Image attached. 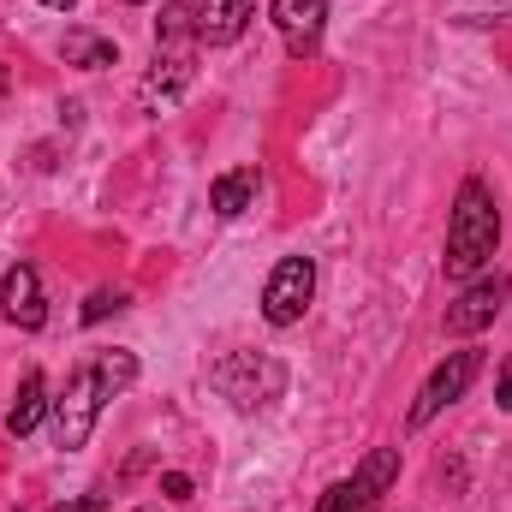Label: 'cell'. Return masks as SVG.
<instances>
[{
    "instance_id": "cell-1",
    "label": "cell",
    "mask_w": 512,
    "mask_h": 512,
    "mask_svg": "<svg viewBox=\"0 0 512 512\" xmlns=\"http://www.w3.org/2000/svg\"><path fill=\"white\" fill-rule=\"evenodd\" d=\"M131 382H137V358H131V352H96L90 364H78V370L66 376V393L54 399V441H60L66 453L90 447L102 405L120 399Z\"/></svg>"
},
{
    "instance_id": "cell-2",
    "label": "cell",
    "mask_w": 512,
    "mask_h": 512,
    "mask_svg": "<svg viewBox=\"0 0 512 512\" xmlns=\"http://www.w3.org/2000/svg\"><path fill=\"white\" fill-rule=\"evenodd\" d=\"M495 251H501V203L483 179H465L459 197H453V215H447L441 268H447V280H471L495 262Z\"/></svg>"
},
{
    "instance_id": "cell-3",
    "label": "cell",
    "mask_w": 512,
    "mask_h": 512,
    "mask_svg": "<svg viewBox=\"0 0 512 512\" xmlns=\"http://www.w3.org/2000/svg\"><path fill=\"white\" fill-rule=\"evenodd\" d=\"M197 30H191V0H161L155 18V66L143 78V108H173L191 78H197Z\"/></svg>"
},
{
    "instance_id": "cell-4",
    "label": "cell",
    "mask_w": 512,
    "mask_h": 512,
    "mask_svg": "<svg viewBox=\"0 0 512 512\" xmlns=\"http://www.w3.org/2000/svg\"><path fill=\"white\" fill-rule=\"evenodd\" d=\"M209 382H215L221 399H233L239 411H262V405H274L286 393V364L268 358V352H227L209 370Z\"/></svg>"
},
{
    "instance_id": "cell-5",
    "label": "cell",
    "mask_w": 512,
    "mask_h": 512,
    "mask_svg": "<svg viewBox=\"0 0 512 512\" xmlns=\"http://www.w3.org/2000/svg\"><path fill=\"white\" fill-rule=\"evenodd\" d=\"M316 298V262L310 256H280L262 286V322L268 328H298Z\"/></svg>"
},
{
    "instance_id": "cell-6",
    "label": "cell",
    "mask_w": 512,
    "mask_h": 512,
    "mask_svg": "<svg viewBox=\"0 0 512 512\" xmlns=\"http://www.w3.org/2000/svg\"><path fill=\"white\" fill-rule=\"evenodd\" d=\"M477 370H483V352L477 346H459V352H447L435 370H429V382L417 387V399H411V429H423V423H435L447 405H459L465 399V387L477 382Z\"/></svg>"
},
{
    "instance_id": "cell-7",
    "label": "cell",
    "mask_w": 512,
    "mask_h": 512,
    "mask_svg": "<svg viewBox=\"0 0 512 512\" xmlns=\"http://www.w3.org/2000/svg\"><path fill=\"white\" fill-rule=\"evenodd\" d=\"M393 477H399V447H376L346 483H334L316 512H382V495L393 489Z\"/></svg>"
},
{
    "instance_id": "cell-8",
    "label": "cell",
    "mask_w": 512,
    "mask_h": 512,
    "mask_svg": "<svg viewBox=\"0 0 512 512\" xmlns=\"http://www.w3.org/2000/svg\"><path fill=\"white\" fill-rule=\"evenodd\" d=\"M507 298H512V280L507 274H483V280H471L453 304H447V334L453 340H471V334H483V328H495V316L507 310Z\"/></svg>"
},
{
    "instance_id": "cell-9",
    "label": "cell",
    "mask_w": 512,
    "mask_h": 512,
    "mask_svg": "<svg viewBox=\"0 0 512 512\" xmlns=\"http://www.w3.org/2000/svg\"><path fill=\"white\" fill-rule=\"evenodd\" d=\"M0 310H6V322H12V328H24V334H36V328L48 322L42 274H36L30 262H12V268L0 274Z\"/></svg>"
},
{
    "instance_id": "cell-10",
    "label": "cell",
    "mask_w": 512,
    "mask_h": 512,
    "mask_svg": "<svg viewBox=\"0 0 512 512\" xmlns=\"http://www.w3.org/2000/svg\"><path fill=\"white\" fill-rule=\"evenodd\" d=\"M274 30H280V42H286V54L292 60H304V54H316L322 48V30H328V0H274Z\"/></svg>"
},
{
    "instance_id": "cell-11",
    "label": "cell",
    "mask_w": 512,
    "mask_h": 512,
    "mask_svg": "<svg viewBox=\"0 0 512 512\" xmlns=\"http://www.w3.org/2000/svg\"><path fill=\"white\" fill-rule=\"evenodd\" d=\"M256 0H191V30L203 48H227L251 30Z\"/></svg>"
},
{
    "instance_id": "cell-12",
    "label": "cell",
    "mask_w": 512,
    "mask_h": 512,
    "mask_svg": "<svg viewBox=\"0 0 512 512\" xmlns=\"http://www.w3.org/2000/svg\"><path fill=\"white\" fill-rule=\"evenodd\" d=\"M54 411V399H48V382H42V370H24V382H18V393H12V405H6V435H30L42 417Z\"/></svg>"
},
{
    "instance_id": "cell-13",
    "label": "cell",
    "mask_w": 512,
    "mask_h": 512,
    "mask_svg": "<svg viewBox=\"0 0 512 512\" xmlns=\"http://www.w3.org/2000/svg\"><path fill=\"white\" fill-rule=\"evenodd\" d=\"M251 203H256V167H233V173H221V179L209 185V209H215L221 221H239Z\"/></svg>"
},
{
    "instance_id": "cell-14",
    "label": "cell",
    "mask_w": 512,
    "mask_h": 512,
    "mask_svg": "<svg viewBox=\"0 0 512 512\" xmlns=\"http://www.w3.org/2000/svg\"><path fill=\"white\" fill-rule=\"evenodd\" d=\"M60 54H66V66H84V72H102V66H114V60H120L114 36H96V30H66Z\"/></svg>"
},
{
    "instance_id": "cell-15",
    "label": "cell",
    "mask_w": 512,
    "mask_h": 512,
    "mask_svg": "<svg viewBox=\"0 0 512 512\" xmlns=\"http://www.w3.org/2000/svg\"><path fill=\"white\" fill-rule=\"evenodd\" d=\"M126 304H131V292H126V286H96V292H90V304H84V322H102V316H120Z\"/></svg>"
},
{
    "instance_id": "cell-16",
    "label": "cell",
    "mask_w": 512,
    "mask_h": 512,
    "mask_svg": "<svg viewBox=\"0 0 512 512\" xmlns=\"http://www.w3.org/2000/svg\"><path fill=\"white\" fill-rule=\"evenodd\" d=\"M161 495H167V501H191V495H197V483H191L185 471H161Z\"/></svg>"
},
{
    "instance_id": "cell-17",
    "label": "cell",
    "mask_w": 512,
    "mask_h": 512,
    "mask_svg": "<svg viewBox=\"0 0 512 512\" xmlns=\"http://www.w3.org/2000/svg\"><path fill=\"white\" fill-rule=\"evenodd\" d=\"M495 405L512 411V364H501V376H495Z\"/></svg>"
},
{
    "instance_id": "cell-18",
    "label": "cell",
    "mask_w": 512,
    "mask_h": 512,
    "mask_svg": "<svg viewBox=\"0 0 512 512\" xmlns=\"http://www.w3.org/2000/svg\"><path fill=\"white\" fill-rule=\"evenodd\" d=\"M54 512H114L108 501H60Z\"/></svg>"
},
{
    "instance_id": "cell-19",
    "label": "cell",
    "mask_w": 512,
    "mask_h": 512,
    "mask_svg": "<svg viewBox=\"0 0 512 512\" xmlns=\"http://www.w3.org/2000/svg\"><path fill=\"white\" fill-rule=\"evenodd\" d=\"M42 6H54V12H72V6H78V0H42Z\"/></svg>"
},
{
    "instance_id": "cell-20",
    "label": "cell",
    "mask_w": 512,
    "mask_h": 512,
    "mask_svg": "<svg viewBox=\"0 0 512 512\" xmlns=\"http://www.w3.org/2000/svg\"><path fill=\"white\" fill-rule=\"evenodd\" d=\"M126 6H143V0H126Z\"/></svg>"
},
{
    "instance_id": "cell-21",
    "label": "cell",
    "mask_w": 512,
    "mask_h": 512,
    "mask_svg": "<svg viewBox=\"0 0 512 512\" xmlns=\"http://www.w3.org/2000/svg\"><path fill=\"white\" fill-rule=\"evenodd\" d=\"M143 512H155V507H143Z\"/></svg>"
}]
</instances>
